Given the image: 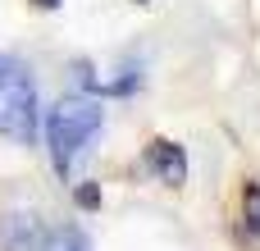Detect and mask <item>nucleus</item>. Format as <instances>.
Segmentation results:
<instances>
[{
    "label": "nucleus",
    "mask_w": 260,
    "mask_h": 251,
    "mask_svg": "<svg viewBox=\"0 0 260 251\" xmlns=\"http://www.w3.org/2000/svg\"><path fill=\"white\" fill-rule=\"evenodd\" d=\"M101 96H64L50 105L46 119V151L64 178H73V160L87 151V142L101 133Z\"/></svg>",
    "instance_id": "obj_1"
},
{
    "label": "nucleus",
    "mask_w": 260,
    "mask_h": 251,
    "mask_svg": "<svg viewBox=\"0 0 260 251\" xmlns=\"http://www.w3.org/2000/svg\"><path fill=\"white\" fill-rule=\"evenodd\" d=\"M41 123V105H37V82L27 78V69L9 55H0V137L14 142H32Z\"/></svg>",
    "instance_id": "obj_2"
},
{
    "label": "nucleus",
    "mask_w": 260,
    "mask_h": 251,
    "mask_svg": "<svg viewBox=\"0 0 260 251\" xmlns=\"http://www.w3.org/2000/svg\"><path fill=\"white\" fill-rule=\"evenodd\" d=\"M146 165H151V174L160 178V183H169V187H183L187 183V155H183V146L178 142H151L146 146Z\"/></svg>",
    "instance_id": "obj_3"
},
{
    "label": "nucleus",
    "mask_w": 260,
    "mask_h": 251,
    "mask_svg": "<svg viewBox=\"0 0 260 251\" xmlns=\"http://www.w3.org/2000/svg\"><path fill=\"white\" fill-rule=\"evenodd\" d=\"M82 82H87V96H128L137 87V69L119 64V69H82Z\"/></svg>",
    "instance_id": "obj_4"
},
{
    "label": "nucleus",
    "mask_w": 260,
    "mask_h": 251,
    "mask_svg": "<svg viewBox=\"0 0 260 251\" xmlns=\"http://www.w3.org/2000/svg\"><path fill=\"white\" fill-rule=\"evenodd\" d=\"M242 219H247V233L260 238V183L242 187Z\"/></svg>",
    "instance_id": "obj_5"
},
{
    "label": "nucleus",
    "mask_w": 260,
    "mask_h": 251,
    "mask_svg": "<svg viewBox=\"0 0 260 251\" xmlns=\"http://www.w3.org/2000/svg\"><path fill=\"white\" fill-rule=\"evenodd\" d=\"M41 251H87V238H82L78 229H55Z\"/></svg>",
    "instance_id": "obj_6"
},
{
    "label": "nucleus",
    "mask_w": 260,
    "mask_h": 251,
    "mask_svg": "<svg viewBox=\"0 0 260 251\" xmlns=\"http://www.w3.org/2000/svg\"><path fill=\"white\" fill-rule=\"evenodd\" d=\"M73 197H78V206H82V210H96V206H101V187H96V183H78V192H73Z\"/></svg>",
    "instance_id": "obj_7"
},
{
    "label": "nucleus",
    "mask_w": 260,
    "mask_h": 251,
    "mask_svg": "<svg viewBox=\"0 0 260 251\" xmlns=\"http://www.w3.org/2000/svg\"><path fill=\"white\" fill-rule=\"evenodd\" d=\"M37 9H59V0H37Z\"/></svg>",
    "instance_id": "obj_8"
},
{
    "label": "nucleus",
    "mask_w": 260,
    "mask_h": 251,
    "mask_svg": "<svg viewBox=\"0 0 260 251\" xmlns=\"http://www.w3.org/2000/svg\"><path fill=\"white\" fill-rule=\"evenodd\" d=\"M137 5H146V0H137Z\"/></svg>",
    "instance_id": "obj_9"
}]
</instances>
